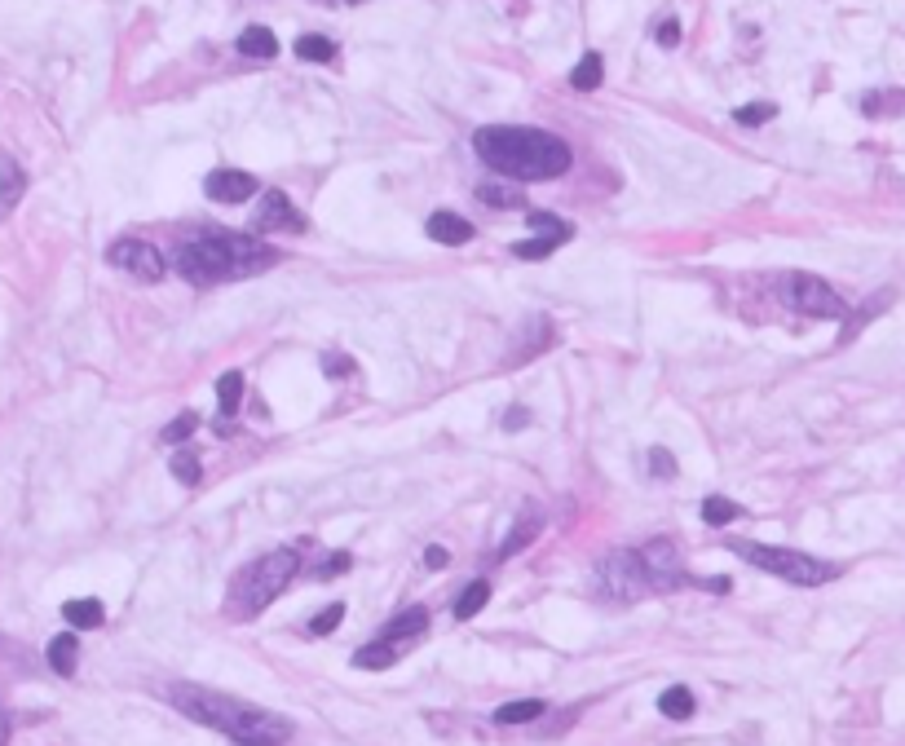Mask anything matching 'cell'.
<instances>
[{"instance_id": "obj_1", "label": "cell", "mask_w": 905, "mask_h": 746, "mask_svg": "<svg viewBox=\"0 0 905 746\" xmlns=\"http://www.w3.org/2000/svg\"><path fill=\"white\" fill-rule=\"evenodd\" d=\"M168 702L181 716L226 733L234 746H283L292 738V720L287 716H274V711H261L252 702L217 694V689L204 685H168Z\"/></svg>"}, {"instance_id": "obj_2", "label": "cell", "mask_w": 905, "mask_h": 746, "mask_svg": "<svg viewBox=\"0 0 905 746\" xmlns=\"http://www.w3.org/2000/svg\"><path fill=\"white\" fill-rule=\"evenodd\" d=\"M279 261V252L270 243L252 239L239 230H199L190 239H181L177 248V270L186 283H230V279H252V274L270 270Z\"/></svg>"}, {"instance_id": "obj_3", "label": "cell", "mask_w": 905, "mask_h": 746, "mask_svg": "<svg viewBox=\"0 0 905 746\" xmlns=\"http://www.w3.org/2000/svg\"><path fill=\"white\" fill-rule=\"evenodd\" d=\"M473 151L482 164L513 181H552L570 168V146L557 133L517 129V124H491L473 133Z\"/></svg>"}, {"instance_id": "obj_4", "label": "cell", "mask_w": 905, "mask_h": 746, "mask_svg": "<svg viewBox=\"0 0 905 746\" xmlns=\"http://www.w3.org/2000/svg\"><path fill=\"white\" fill-rule=\"evenodd\" d=\"M296 570H301V552L292 548H274L265 552V557L248 561L239 574L230 579V596H226V614L234 618H257L265 605L279 596L287 583L296 579Z\"/></svg>"}, {"instance_id": "obj_5", "label": "cell", "mask_w": 905, "mask_h": 746, "mask_svg": "<svg viewBox=\"0 0 905 746\" xmlns=\"http://www.w3.org/2000/svg\"><path fill=\"white\" fill-rule=\"evenodd\" d=\"M747 566L764 570V574H777V579L795 583V588H822V583L839 579V566L835 561H822L813 552H795V548H769V543H751V539H733V548Z\"/></svg>"}, {"instance_id": "obj_6", "label": "cell", "mask_w": 905, "mask_h": 746, "mask_svg": "<svg viewBox=\"0 0 905 746\" xmlns=\"http://www.w3.org/2000/svg\"><path fill=\"white\" fill-rule=\"evenodd\" d=\"M592 583H596V596L605 601H641L649 588V574H645V561L636 548H614L601 557V566L592 570Z\"/></svg>"}, {"instance_id": "obj_7", "label": "cell", "mask_w": 905, "mask_h": 746, "mask_svg": "<svg viewBox=\"0 0 905 746\" xmlns=\"http://www.w3.org/2000/svg\"><path fill=\"white\" fill-rule=\"evenodd\" d=\"M782 292H786V305L800 309V314H808V318H848L844 296H839L830 283L817 279V274H786Z\"/></svg>"}, {"instance_id": "obj_8", "label": "cell", "mask_w": 905, "mask_h": 746, "mask_svg": "<svg viewBox=\"0 0 905 746\" xmlns=\"http://www.w3.org/2000/svg\"><path fill=\"white\" fill-rule=\"evenodd\" d=\"M106 261L115 265V270H124V274H133V279H142V283H159L168 274V261H164V252L155 248V243H146V239H115L111 248H106Z\"/></svg>"}, {"instance_id": "obj_9", "label": "cell", "mask_w": 905, "mask_h": 746, "mask_svg": "<svg viewBox=\"0 0 905 746\" xmlns=\"http://www.w3.org/2000/svg\"><path fill=\"white\" fill-rule=\"evenodd\" d=\"M636 552H641L645 574H649V588H654V592H676V588H685V583H694L685 574V566H680L676 543L654 539V543H645V548H636Z\"/></svg>"}, {"instance_id": "obj_10", "label": "cell", "mask_w": 905, "mask_h": 746, "mask_svg": "<svg viewBox=\"0 0 905 746\" xmlns=\"http://www.w3.org/2000/svg\"><path fill=\"white\" fill-rule=\"evenodd\" d=\"M252 230L261 234H301L305 230V212L283 195V190H265L257 212H252Z\"/></svg>"}, {"instance_id": "obj_11", "label": "cell", "mask_w": 905, "mask_h": 746, "mask_svg": "<svg viewBox=\"0 0 905 746\" xmlns=\"http://www.w3.org/2000/svg\"><path fill=\"white\" fill-rule=\"evenodd\" d=\"M204 190H208V199H217V204H243V199L257 195V177L239 173V168H212V173L204 177Z\"/></svg>"}, {"instance_id": "obj_12", "label": "cell", "mask_w": 905, "mask_h": 746, "mask_svg": "<svg viewBox=\"0 0 905 746\" xmlns=\"http://www.w3.org/2000/svg\"><path fill=\"white\" fill-rule=\"evenodd\" d=\"M552 340H557V332H552V323L543 314H535L526 327L517 332V345L508 349V358H504V367H517V362H530V358H539L543 349H552Z\"/></svg>"}, {"instance_id": "obj_13", "label": "cell", "mask_w": 905, "mask_h": 746, "mask_svg": "<svg viewBox=\"0 0 905 746\" xmlns=\"http://www.w3.org/2000/svg\"><path fill=\"white\" fill-rule=\"evenodd\" d=\"M424 230H429L433 243H446V248H464V243L473 239V221L455 217V212H433Z\"/></svg>"}, {"instance_id": "obj_14", "label": "cell", "mask_w": 905, "mask_h": 746, "mask_svg": "<svg viewBox=\"0 0 905 746\" xmlns=\"http://www.w3.org/2000/svg\"><path fill=\"white\" fill-rule=\"evenodd\" d=\"M424 627H429V610H424V605H415V610H402L398 618H393L385 632H380V641H389V645H411L415 636L424 632Z\"/></svg>"}, {"instance_id": "obj_15", "label": "cell", "mask_w": 905, "mask_h": 746, "mask_svg": "<svg viewBox=\"0 0 905 746\" xmlns=\"http://www.w3.org/2000/svg\"><path fill=\"white\" fill-rule=\"evenodd\" d=\"M539 530H543V517H539V513H526V517H517V521H513V530H508V539L499 543V552H495V557H499V561L517 557V552L526 548V543H535V535H539Z\"/></svg>"}, {"instance_id": "obj_16", "label": "cell", "mask_w": 905, "mask_h": 746, "mask_svg": "<svg viewBox=\"0 0 905 746\" xmlns=\"http://www.w3.org/2000/svg\"><path fill=\"white\" fill-rule=\"evenodd\" d=\"M62 618H67L76 632H93V627L106 623V610H102V601H93V596H80V601L62 605Z\"/></svg>"}, {"instance_id": "obj_17", "label": "cell", "mask_w": 905, "mask_h": 746, "mask_svg": "<svg viewBox=\"0 0 905 746\" xmlns=\"http://www.w3.org/2000/svg\"><path fill=\"white\" fill-rule=\"evenodd\" d=\"M76 654H80V641H76V632H58L49 641V649H45V658H49V667L58 671V676H76Z\"/></svg>"}, {"instance_id": "obj_18", "label": "cell", "mask_w": 905, "mask_h": 746, "mask_svg": "<svg viewBox=\"0 0 905 746\" xmlns=\"http://www.w3.org/2000/svg\"><path fill=\"white\" fill-rule=\"evenodd\" d=\"M23 190H27V173L9 155H0V212L14 208L23 199Z\"/></svg>"}, {"instance_id": "obj_19", "label": "cell", "mask_w": 905, "mask_h": 746, "mask_svg": "<svg viewBox=\"0 0 905 746\" xmlns=\"http://www.w3.org/2000/svg\"><path fill=\"white\" fill-rule=\"evenodd\" d=\"M239 53H243V58L270 62V58H279V40H274L270 27H248V31L239 36Z\"/></svg>"}, {"instance_id": "obj_20", "label": "cell", "mask_w": 905, "mask_h": 746, "mask_svg": "<svg viewBox=\"0 0 905 746\" xmlns=\"http://www.w3.org/2000/svg\"><path fill=\"white\" fill-rule=\"evenodd\" d=\"M402 649L407 645H389V641H371V645H362L358 654H354V667H362V671H380V667H393L402 658Z\"/></svg>"}, {"instance_id": "obj_21", "label": "cell", "mask_w": 905, "mask_h": 746, "mask_svg": "<svg viewBox=\"0 0 905 746\" xmlns=\"http://www.w3.org/2000/svg\"><path fill=\"white\" fill-rule=\"evenodd\" d=\"M601 80H605V62H601V53H583L579 58V67L570 71V84L579 93H592V89H601Z\"/></svg>"}, {"instance_id": "obj_22", "label": "cell", "mask_w": 905, "mask_h": 746, "mask_svg": "<svg viewBox=\"0 0 905 746\" xmlns=\"http://www.w3.org/2000/svg\"><path fill=\"white\" fill-rule=\"evenodd\" d=\"M486 601H491V583H486V579L468 583V588L460 592V601H455V618L468 623V618H477V614L486 610Z\"/></svg>"}, {"instance_id": "obj_23", "label": "cell", "mask_w": 905, "mask_h": 746, "mask_svg": "<svg viewBox=\"0 0 905 746\" xmlns=\"http://www.w3.org/2000/svg\"><path fill=\"white\" fill-rule=\"evenodd\" d=\"M658 711H663L667 720H689L694 716V694H689L685 685H672L658 694Z\"/></svg>"}, {"instance_id": "obj_24", "label": "cell", "mask_w": 905, "mask_h": 746, "mask_svg": "<svg viewBox=\"0 0 905 746\" xmlns=\"http://www.w3.org/2000/svg\"><path fill=\"white\" fill-rule=\"evenodd\" d=\"M217 402H221V415H239V402H243V371H226L217 380Z\"/></svg>"}, {"instance_id": "obj_25", "label": "cell", "mask_w": 905, "mask_h": 746, "mask_svg": "<svg viewBox=\"0 0 905 746\" xmlns=\"http://www.w3.org/2000/svg\"><path fill=\"white\" fill-rule=\"evenodd\" d=\"M543 716V702L539 698H521V702H504L495 711V724H530Z\"/></svg>"}, {"instance_id": "obj_26", "label": "cell", "mask_w": 905, "mask_h": 746, "mask_svg": "<svg viewBox=\"0 0 905 746\" xmlns=\"http://www.w3.org/2000/svg\"><path fill=\"white\" fill-rule=\"evenodd\" d=\"M477 199L482 204H491V208H521V195L513 186H499V181H482L477 186Z\"/></svg>"}, {"instance_id": "obj_27", "label": "cell", "mask_w": 905, "mask_h": 746, "mask_svg": "<svg viewBox=\"0 0 905 746\" xmlns=\"http://www.w3.org/2000/svg\"><path fill=\"white\" fill-rule=\"evenodd\" d=\"M561 248V239H552V234H539V239H521V243H513V257L517 261H543L548 252H557Z\"/></svg>"}, {"instance_id": "obj_28", "label": "cell", "mask_w": 905, "mask_h": 746, "mask_svg": "<svg viewBox=\"0 0 905 746\" xmlns=\"http://www.w3.org/2000/svg\"><path fill=\"white\" fill-rule=\"evenodd\" d=\"M296 58H305V62H332L336 58V45L327 36H301V40H296Z\"/></svg>"}, {"instance_id": "obj_29", "label": "cell", "mask_w": 905, "mask_h": 746, "mask_svg": "<svg viewBox=\"0 0 905 746\" xmlns=\"http://www.w3.org/2000/svg\"><path fill=\"white\" fill-rule=\"evenodd\" d=\"M702 517H707V526H729L733 517H742V508L724 495H711L707 504H702Z\"/></svg>"}, {"instance_id": "obj_30", "label": "cell", "mask_w": 905, "mask_h": 746, "mask_svg": "<svg viewBox=\"0 0 905 746\" xmlns=\"http://www.w3.org/2000/svg\"><path fill=\"white\" fill-rule=\"evenodd\" d=\"M168 468H173V477H177V482H186V486H195L199 477H204V473H199V455L186 451V446H181V451H173Z\"/></svg>"}, {"instance_id": "obj_31", "label": "cell", "mask_w": 905, "mask_h": 746, "mask_svg": "<svg viewBox=\"0 0 905 746\" xmlns=\"http://www.w3.org/2000/svg\"><path fill=\"white\" fill-rule=\"evenodd\" d=\"M199 424H204V420H199V411H181L177 420L164 429V446H181V442L190 438V433L199 429Z\"/></svg>"}, {"instance_id": "obj_32", "label": "cell", "mask_w": 905, "mask_h": 746, "mask_svg": "<svg viewBox=\"0 0 905 746\" xmlns=\"http://www.w3.org/2000/svg\"><path fill=\"white\" fill-rule=\"evenodd\" d=\"M773 115H777L773 102H747V106H738V111H733V120L747 124V129H755V124H769Z\"/></svg>"}, {"instance_id": "obj_33", "label": "cell", "mask_w": 905, "mask_h": 746, "mask_svg": "<svg viewBox=\"0 0 905 746\" xmlns=\"http://www.w3.org/2000/svg\"><path fill=\"white\" fill-rule=\"evenodd\" d=\"M530 226H535V230H543V234H552V239H561V243H566L570 234H574V226H570V221L552 217V212H530Z\"/></svg>"}, {"instance_id": "obj_34", "label": "cell", "mask_w": 905, "mask_h": 746, "mask_svg": "<svg viewBox=\"0 0 905 746\" xmlns=\"http://www.w3.org/2000/svg\"><path fill=\"white\" fill-rule=\"evenodd\" d=\"M345 618V605L340 601H332L327 610H318L314 618H310V636H327V632H336V623Z\"/></svg>"}, {"instance_id": "obj_35", "label": "cell", "mask_w": 905, "mask_h": 746, "mask_svg": "<svg viewBox=\"0 0 905 746\" xmlns=\"http://www.w3.org/2000/svg\"><path fill=\"white\" fill-rule=\"evenodd\" d=\"M649 473H654V477H676V460H672V451L654 446V451H649Z\"/></svg>"}, {"instance_id": "obj_36", "label": "cell", "mask_w": 905, "mask_h": 746, "mask_svg": "<svg viewBox=\"0 0 905 746\" xmlns=\"http://www.w3.org/2000/svg\"><path fill=\"white\" fill-rule=\"evenodd\" d=\"M654 40H658L663 49H676V45H680V23H676V18H663V23L654 27Z\"/></svg>"}, {"instance_id": "obj_37", "label": "cell", "mask_w": 905, "mask_h": 746, "mask_svg": "<svg viewBox=\"0 0 905 746\" xmlns=\"http://www.w3.org/2000/svg\"><path fill=\"white\" fill-rule=\"evenodd\" d=\"M323 371L327 380H345L354 371V358H340V354H323Z\"/></svg>"}, {"instance_id": "obj_38", "label": "cell", "mask_w": 905, "mask_h": 746, "mask_svg": "<svg viewBox=\"0 0 905 746\" xmlns=\"http://www.w3.org/2000/svg\"><path fill=\"white\" fill-rule=\"evenodd\" d=\"M349 566H354V557H349V552H332V557H327L323 566H318V579H332V574L349 570Z\"/></svg>"}, {"instance_id": "obj_39", "label": "cell", "mask_w": 905, "mask_h": 746, "mask_svg": "<svg viewBox=\"0 0 905 746\" xmlns=\"http://www.w3.org/2000/svg\"><path fill=\"white\" fill-rule=\"evenodd\" d=\"M901 106H905V93H901V98H866V102H861V111L883 115V111H901Z\"/></svg>"}, {"instance_id": "obj_40", "label": "cell", "mask_w": 905, "mask_h": 746, "mask_svg": "<svg viewBox=\"0 0 905 746\" xmlns=\"http://www.w3.org/2000/svg\"><path fill=\"white\" fill-rule=\"evenodd\" d=\"M446 561H451V552H446L442 543H429V548H424V566H429V570H442Z\"/></svg>"}, {"instance_id": "obj_41", "label": "cell", "mask_w": 905, "mask_h": 746, "mask_svg": "<svg viewBox=\"0 0 905 746\" xmlns=\"http://www.w3.org/2000/svg\"><path fill=\"white\" fill-rule=\"evenodd\" d=\"M526 424H530V411H526V407H508V415H504V429H508V433L526 429Z\"/></svg>"}, {"instance_id": "obj_42", "label": "cell", "mask_w": 905, "mask_h": 746, "mask_svg": "<svg viewBox=\"0 0 905 746\" xmlns=\"http://www.w3.org/2000/svg\"><path fill=\"white\" fill-rule=\"evenodd\" d=\"M9 733H14V720H9L5 702H0V746H9Z\"/></svg>"}, {"instance_id": "obj_43", "label": "cell", "mask_w": 905, "mask_h": 746, "mask_svg": "<svg viewBox=\"0 0 905 746\" xmlns=\"http://www.w3.org/2000/svg\"><path fill=\"white\" fill-rule=\"evenodd\" d=\"M323 5H358V0H323Z\"/></svg>"}]
</instances>
